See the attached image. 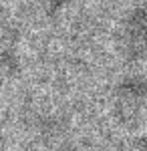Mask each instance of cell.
Wrapping results in <instances>:
<instances>
[{"instance_id":"cell-1","label":"cell","mask_w":147,"mask_h":151,"mask_svg":"<svg viewBox=\"0 0 147 151\" xmlns=\"http://www.w3.org/2000/svg\"><path fill=\"white\" fill-rule=\"evenodd\" d=\"M113 115L127 129H135L147 117V79L143 75H127L113 93Z\"/></svg>"},{"instance_id":"cell-2","label":"cell","mask_w":147,"mask_h":151,"mask_svg":"<svg viewBox=\"0 0 147 151\" xmlns=\"http://www.w3.org/2000/svg\"><path fill=\"white\" fill-rule=\"evenodd\" d=\"M121 50L129 60H141L147 57V28L139 20H131L121 35Z\"/></svg>"},{"instance_id":"cell-3","label":"cell","mask_w":147,"mask_h":151,"mask_svg":"<svg viewBox=\"0 0 147 151\" xmlns=\"http://www.w3.org/2000/svg\"><path fill=\"white\" fill-rule=\"evenodd\" d=\"M18 70V60L16 55L10 50H0V89L6 85L8 79L14 77V73Z\"/></svg>"},{"instance_id":"cell-4","label":"cell","mask_w":147,"mask_h":151,"mask_svg":"<svg viewBox=\"0 0 147 151\" xmlns=\"http://www.w3.org/2000/svg\"><path fill=\"white\" fill-rule=\"evenodd\" d=\"M123 151H147V135H135L123 147Z\"/></svg>"},{"instance_id":"cell-5","label":"cell","mask_w":147,"mask_h":151,"mask_svg":"<svg viewBox=\"0 0 147 151\" xmlns=\"http://www.w3.org/2000/svg\"><path fill=\"white\" fill-rule=\"evenodd\" d=\"M0 151H8V143H6V135L0 129Z\"/></svg>"}]
</instances>
